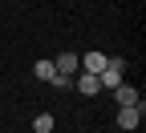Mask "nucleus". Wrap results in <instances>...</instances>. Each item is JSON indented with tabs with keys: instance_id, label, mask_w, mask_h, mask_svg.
<instances>
[{
	"instance_id": "obj_1",
	"label": "nucleus",
	"mask_w": 146,
	"mask_h": 133,
	"mask_svg": "<svg viewBox=\"0 0 146 133\" xmlns=\"http://www.w3.org/2000/svg\"><path fill=\"white\" fill-rule=\"evenodd\" d=\"M98 81H102V93L118 89V85L126 81V61H122V56H106V69L98 73Z\"/></svg>"
},
{
	"instance_id": "obj_10",
	"label": "nucleus",
	"mask_w": 146,
	"mask_h": 133,
	"mask_svg": "<svg viewBox=\"0 0 146 133\" xmlns=\"http://www.w3.org/2000/svg\"><path fill=\"white\" fill-rule=\"evenodd\" d=\"M130 133H134V129H130Z\"/></svg>"
},
{
	"instance_id": "obj_9",
	"label": "nucleus",
	"mask_w": 146,
	"mask_h": 133,
	"mask_svg": "<svg viewBox=\"0 0 146 133\" xmlns=\"http://www.w3.org/2000/svg\"><path fill=\"white\" fill-rule=\"evenodd\" d=\"M49 85H53V89H61V93H65V89H73V77H65V73H57V77H53Z\"/></svg>"
},
{
	"instance_id": "obj_5",
	"label": "nucleus",
	"mask_w": 146,
	"mask_h": 133,
	"mask_svg": "<svg viewBox=\"0 0 146 133\" xmlns=\"http://www.w3.org/2000/svg\"><path fill=\"white\" fill-rule=\"evenodd\" d=\"M53 69H57V73H65V77H77V52H61L57 56V61H53Z\"/></svg>"
},
{
	"instance_id": "obj_7",
	"label": "nucleus",
	"mask_w": 146,
	"mask_h": 133,
	"mask_svg": "<svg viewBox=\"0 0 146 133\" xmlns=\"http://www.w3.org/2000/svg\"><path fill=\"white\" fill-rule=\"evenodd\" d=\"M33 77H36V81H45V85H49L53 77H57V69H53V61H36V65H33Z\"/></svg>"
},
{
	"instance_id": "obj_8",
	"label": "nucleus",
	"mask_w": 146,
	"mask_h": 133,
	"mask_svg": "<svg viewBox=\"0 0 146 133\" xmlns=\"http://www.w3.org/2000/svg\"><path fill=\"white\" fill-rule=\"evenodd\" d=\"M33 133H53V113H36L33 117Z\"/></svg>"
},
{
	"instance_id": "obj_2",
	"label": "nucleus",
	"mask_w": 146,
	"mask_h": 133,
	"mask_svg": "<svg viewBox=\"0 0 146 133\" xmlns=\"http://www.w3.org/2000/svg\"><path fill=\"white\" fill-rule=\"evenodd\" d=\"M142 113H146V101H138V105H118V129H138V121H142Z\"/></svg>"
},
{
	"instance_id": "obj_6",
	"label": "nucleus",
	"mask_w": 146,
	"mask_h": 133,
	"mask_svg": "<svg viewBox=\"0 0 146 133\" xmlns=\"http://www.w3.org/2000/svg\"><path fill=\"white\" fill-rule=\"evenodd\" d=\"M110 93H114V101H118V105H138V101H142V97H138V89H134V85H126V81H122L118 89H110Z\"/></svg>"
},
{
	"instance_id": "obj_3",
	"label": "nucleus",
	"mask_w": 146,
	"mask_h": 133,
	"mask_svg": "<svg viewBox=\"0 0 146 133\" xmlns=\"http://www.w3.org/2000/svg\"><path fill=\"white\" fill-rule=\"evenodd\" d=\"M73 85H77V93H85V97H98L102 93V81L94 73H81V69H77V77H73Z\"/></svg>"
},
{
	"instance_id": "obj_4",
	"label": "nucleus",
	"mask_w": 146,
	"mask_h": 133,
	"mask_svg": "<svg viewBox=\"0 0 146 133\" xmlns=\"http://www.w3.org/2000/svg\"><path fill=\"white\" fill-rule=\"evenodd\" d=\"M77 65H81V73H98L106 69V52H85V56H77Z\"/></svg>"
}]
</instances>
